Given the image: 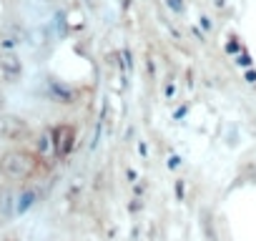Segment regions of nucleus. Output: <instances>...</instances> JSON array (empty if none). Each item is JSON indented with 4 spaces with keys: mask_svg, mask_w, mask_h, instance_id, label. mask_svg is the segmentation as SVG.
<instances>
[{
    "mask_svg": "<svg viewBox=\"0 0 256 241\" xmlns=\"http://www.w3.org/2000/svg\"><path fill=\"white\" fill-rule=\"evenodd\" d=\"M40 156L25 148H10L0 156V176L13 184H25L40 171Z\"/></svg>",
    "mask_w": 256,
    "mask_h": 241,
    "instance_id": "nucleus-1",
    "label": "nucleus"
},
{
    "mask_svg": "<svg viewBox=\"0 0 256 241\" xmlns=\"http://www.w3.org/2000/svg\"><path fill=\"white\" fill-rule=\"evenodd\" d=\"M51 138H53V156L58 161H63L73 154L75 141H78V131L70 123H58L51 128Z\"/></svg>",
    "mask_w": 256,
    "mask_h": 241,
    "instance_id": "nucleus-2",
    "label": "nucleus"
},
{
    "mask_svg": "<svg viewBox=\"0 0 256 241\" xmlns=\"http://www.w3.org/2000/svg\"><path fill=\"white\" fill-rule=\"evenodd\" d=\"M0 138L3 141H25V138H30V123L23 116L0 113Z\"/></svg>",
    "mask_w": 256,
    "mask_h": 241,
    "instance_id": "nucleus-3",
    "label": "nucleus"
},
{
    "mask_svg": "<svg viewBox=\"0 0 256 241\" xmlns=\"http://www.w3.org/2000/svg\"><path fill=\"white\" fill-rule=\"evenodd\" d=\"M0 75L8 83H15L23 75V63L13 51H0Z\"/></svg>",
    "mask_w": 256,
    "mask_h": 241,
    "instance_id": "nucleus-4",
    "label": "nucleus"
},
{
    "mask_svg": "<svg viewBox=\"0 0 256 241\" xmlns=\"http://www.w3.org/2000/svg\"><path fill=\"white\" fill-rule=\"evenodd\" d=\"M15 204H18V196H15L10 189H3V191H0V219L8 221V219L15 214Z\"/></svg>",
    "mask_w": 256,
    "mask_h": 241,
    "instance_id": "nucleus-5",
    "label": "nucleus"
},
{
    "mask_svg": "<svg viewBox=\"0 0 256 241\" xmlns=\"http://www.w3.org/2000/svg\"><path fill=\"white\" fill-rule=\"evenodd\" d=\"M35 154L40 158H45L48 154H53V138H51V128L40 131V136L35 138Z\"/></svg>",
    "mask_w": 256,
    "mask_h": 241,
    "instance_id": "nucleus-6",
    "label": "nucleus"
},
{
    "mask_svg": "<svg viewBox=\"0 0 256 241\" xmlns=\"http://www.w3.org/2000/svg\"><path fill=\"white\" fill-rule=\"evenodd\" d=\"M223 51L229 53V55H239L241 51H244V45H241V40L236 38V35H231L229 40H226V45H223Z\"/></svg>",
    "mask_w": 256,
    "mask_h": 241,
    "instance_id": "nucleus-7",
    "label": "nucleus"
},
{
    "mask_svg": "<svg viewBox=\"0 0 256 241\" xmlns=\"http://www.w3.org/2000/svg\"><path fill=\"white\" fill-rule=\"evenodd\" d=\"M234 58H236V66H239V68H244V70H246V68H254V58H251L246 51H241V53L234 55Z\"/></svg>",
    "mask_w": 256,
    "mask_h": 241,
    "instance_id": "nucleus-8",
    "label": "nucleus"
},
{
    "mask_svg": "<svg viewBox=\"0 0 256 241\" xmlns=\"http://www.w3.org/2000/svg\"><path fill=\"white\" fill-rule=\"evenodd\" d=\"M184 193H186L184 181H176V199H178V201H184Z\"/></svg>",
    "mask_w": 256,
    "mask_h": 241,
    "instance_id": "nucleus-9",
    "label": "nucleus"
},
{
    "mask_svg": "<svg viewBox=\"0 0 256 241\" xmlns=\"http://www.w3.org/2000/svg\"><path fill=\"white\" fill-rule=\"evenodd\" d=\"M169 5H171L176 13H184V0H169Z\"/></svg>",
    "mask_w": 256,
    "mask_h": 241,
    "instance_id": "nucleus-10",
    "label": "nucleus"
},
{
    "mask_svg": "<svg viewBox=\"0 0 256 241\" xmlns=\"http://www.w3.org/2000/svg\"><path fill=\"white\" fill-rule=\"evenodd\" d=\"M244 78H246V83H256V70H254V68H246Z\"/></svg>",
    "mask_w": 256,
    "mask_h": 241,
    "instance_id": "nucleus-11",
    "label": "nucleus"
},
{
    "mask_svg": "<svg viewBox=\"0 0 256 241\" xmlns=\"http://www.w3.org/2000/svg\"><path fill=\"white\" fill-rule=\"evenodd\" d=\"M178 166H181V158L178 156H171L169 158V169H178Z\"/></svg>",
    "mask_w": 256,
    "mask_h": 241,
    "instance_id": "nucleus-12",
    "label": "nucleus"
},
{
    "mask_svg": "<svg viewBox=\"0 0 256 241\" xmlns=\"http://www.w3.org/2000/svg\"><path fill=\"white\" fill-rule=\"evenodd\" d=\"M0 113H5V93L0 90Z\"/></svg>",
    "mask_w": 256,
    "mask_h": 241,
    "instance_id": "nucleus-13",
    "label": "nucleus"
},
{
    "mask_svg": "<svg viewBox=\"0 0 256 241\" xmlns=\"http://www.w3.org/2000/svg\"><path fill=\"white\" fill-rule=\"evenodd\" d=\"M201 25H204V28H206V30H211V20H208V18H206V15H204V18H201Z\"/></svg>",
    "mask_w": 256,
    "mask_h": 241,
    "instance_id": "nucleus-14",
    "label": "nucleus"
}]
</instances>
